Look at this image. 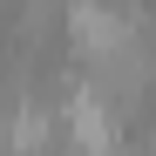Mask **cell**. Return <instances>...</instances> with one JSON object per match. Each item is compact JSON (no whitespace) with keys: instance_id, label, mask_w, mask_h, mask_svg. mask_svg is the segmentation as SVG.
<instances>
[{"instance_id":"obj_1","label":"cell","mask_w":156,"mask_h":156,"mask_svg":"<svg viewBox=\"0 0 156 156\" xmlns=\"http://www.w3.org/2000/svg\"><path fill=\"white\" fill-rule=\"evenodd\" d=\"M143 27L136 7H115V0H68V48L82 61H102L115 55V48H129Z\"/></svg>"}]
</instances>
